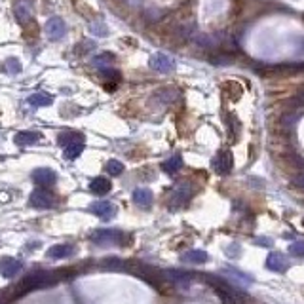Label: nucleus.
Instances as JSON below:
<instances>
[{
  "instance_id": "1",
  "label": "nucleus",
  "mask_w": 304,
  "mask_h": 304,
  "mask_svg": "<svg viewBox=\"0 0 304 304\" xmlns=\"http://www.w3.org/2000/svg\"><path fill=\"white\" fill-rule=\"evenodd\" d=\"M59 281V276L55 272H48V270H34L29 276H25L23 280L19 281L16 285V291H14V296H21L25 293H31L34 289H44L50 287Z\"/></svg>"
},
{
  "instance_id": "2",
  "label": "nucleus",
  "mask_w": 304,
  "mask_h": 304,
  "mask_svg": "<svg viewBox=\"0 0 304 304\" xmlns=\"http://www.w3.org/2000/svg\"><path fill=\"white\" fill-rule=\"evenodd\" d=\"M31 205L34 209H52L55 205V196L48 190V188H36L31 194Z\"/></svg>"
},
{
  "instance_id": "3",
  "label": "nucleus",
  "mask_w": 304,
  "mask_h": 304,
  "mask_svg": "<svg viewBox=\"0 0 304 304\" xmlns=\"http://www.w3.org/2000/svg\"><path fill=\"white\" fill-rule=\"evenodd\" d=\"M122 232L120 230H114V228H103V230H95L94 234H92V242L97 243V245H103V247H107V245H116L120 243L122 240Z\"/></svg>"
},
{
  "instance_id": "4",
  "label": "nucleus",
  "mask_w": 304,
  "mask_h": 304,
  "mask_svg": "<svg viewBox=\"0 0 304 304\" xmlns=\"http://www.w3.org/2000/svg\"><path fill=\"white\" fill-rule=\"evenodd\" d=\"M150 69L156 70V72H162V74H167V72H173L175 67H177V63L173 57H169L167 54H154L150 57Z\"/></svg>"
},
{
  "instance_id": "5",
  "label": "nucleus",
  "mask_w": 304,
  "mask_h": 304,
  "mask_svg": "<svg viewBox=\"0 0 304 304\" xmlns=\"http://www.w3.org/2000/svg\"><path fill=\"white\" fill-rule=\"evenodd\" d=\"M190 198H192V187H190L188 183H183V185H179V187L173 190L171 200H169V205H171L173 209L183 207V205H187Z\"/></svg>"
},
{
  "instance_id": "6",
  "label": "nucleus",
  "mask_w": 304,
  "mask_h": 304,
  "mask_svg": "<svg viewBox=\"0 0 304 304\" xmlns=\"http://www.w3.org/2000/svg\"><path fill=\"white\" fill-rule=\"evenodd\" d=\"M32 181L38 185L40 188H48L57 183V173L50 167H38L32 171Z\"/></svg>"
},
{
  "instance_id": "7",
  "label": "nucleus",
  "mask_w": 304,
  "mask_h": 304,
  "mask_svg": "<svg viewBox=\"0 0 304 304\" xmlns=\"http://www.w3.org/2000/svg\"><path fill=\"white\" fill-rule=\"evenodd\" d=\"M90 211L97 215L101 221H110V219L116 217V205L112 202H94L90 205Z\"/></svg>"
},
{
  "instance_id": "8",
  "label": "nucleus",
  "mask_w": 304,
  "mask_h": 304,
  "mask_svg": "<svg viewBox=\"0 0 304 304\" xmlns=\"http://www.w3.org/2000/svg\"><path fill=\"white\" fill-rule=\"evenodd\" d=\"M46 34L50 40H63L67 34V25L61 17H50L46 23Z\"/></svg>"
},
{
  "instance_id": "9",
  "label": "nucleus",
  "mask_w": 304,
  "mask_h": 304,
  "mask_svg": "<svg viewBox=\"0 0 304 304\" xmlns=\"http://www.w3.org/2000/svg\"><path fill=\"white\" fill-rule=\"evenodd\" d=\"M213 169L219 175H228L232 171V154L228 150H221L217 156L213 158Z\"/></svg>"
},
{
  "instance_id": "10",
  "label": "nucleus",
  "mask_w": 304,
  "mask_h": 304,
  "mask_svg": "<svg viewBox=\"0 0 304 304\" xmlns=\"http://www.w3.org/2000/svg\"><path fill=\"white\" fill-rule=\"evenodd\" d=\"M21 272V263L16 258L4 257L0 258V276L6 280H14L17 274Z\"/></svg>"
},
{
  "instance_id": "11",
  "label": "nucleus",
  "mask_w": 304,
  "mask_h": 304,
  "mask_svg": "<svg viewBox=\"0 0 304 304\" xmlns=\"http://www.w3.org/2000/svg\"><path fill=\"white\" fill-rule=\"evenodd\" d=\"M162 278L175 285H188L192 281V274L185 272V270H165L162 272Z\"/></svg>"
},
{
  "instance_id": "12",
  "label": "nucleus",
  "mask_w": 304,
  "mask_h": 304,
  "mask_svg": "<svg viewBox=\"0 0 304 304\" xmlns=\"http://www.w3.org/2000/svg\"><path fill=\"white\" fill-rule=\"evenodd\" d=\"M17 147H31V145H36L38 141H42V135L38 132H19L14 137Z\"/></svg>"
},
{
  "instance_id": "13",
  "label": "nucleus",
  "mask_w": 304,
  "mask_h": 304,
  "mask_svg": "<svg viewBox=\"0 0 304 304\" xmlns=\"http://www.w3.org/2000/svg\"><path fill=\"white\" fill-rule=\"evenodd\" d=\"M133 202L139 207H150L152 202H154V196L148 188H135L133 190Z\"/></svg>"
},
{
  "instance_id": "14",
  "label": "nucleus",
  "mask_w": 304,
  "mask_h": 304,
  "mask_svg": "<svg viewBox=\"0 0 304 304\" xmlns=\"http://www.w3.org/2000/svg\"><path fill=\"white\" fill-rule=\"evenodd\" d=\"M112 188V183H110L107 177H95L92 183H90V190L94 192L95 196H105L110 192Z\"/></svg>"
},
{
  "instance_id": "15",
  "label": "nucleus",
  "mask_w": 304,
  "mask_h": 304,
  "mask_svg": "<svg viewBox=\"0 0 304 304\" xmlns=\"http://www.w3.org/2000/svg\"><path fill=\"white\" fill-rule=\"evenodd\" d=\"M72 251H74L72 245H69V243H59V245H54V247L48 249V258H55V260L69 258L70 255H72Z\"/></svg>"
},
{
  "instance_id": "16",
  "label": "nucleus",
  "mask_w": 304,
  "mask_h": 304,
  "mask_svg": "<svg viewBox=\"0 0 304 304\" xmlns=\"http://www.w3.org/2000/svg\"><path fill=\"white\" fill-rule=\"evenodd\" d=\"M183 263H188V265H203V263H207V253H203L200 249H192V251H187L183 257H181Z\"/></svg>"
},
{
  "instance_id": "17",
  "label": "nucleus",
  "mask_w": 304,
  "mask_h": 304,
  "mask_svg": "<svg viewBox=\"0 0 304 304\" xmlns=\"http://www.w3.org/2000/svg\"><path fill=\"white\" fill-rule=\"evenodd\" d=\"M52 95L46 94V92H38V94H32L29 95V99H27V103L31 105V107H50L52 105Z\"/></svg>"
},
{
  "instance_id": "18",
  "label": "nucleus",
  "mask_w": 304,
  "mask_h": 304,
  "mask_svg": "<svg viewBox=\"0 0 304 304\" xmlns=\"http://www.w3.org/2000/svg\"><path fill=\"white\" fill-rule=\"evenodd\" d=\"M114 61H116V55L110 54V52H103L101 55L92 59V65L97 67V69H109L110 65H114Z\"/></svg>"
},
{
  "instance_id": "19",
  "label": "nucleus",
  "mask_w": 304,
  "mask_h": 304,
  "mask_svg": "<svg viewBox=\"0 0 304 304\" xmlns=\"http://www.w3.org/2000/svg\"><path fill=\"white\" fill-rule=\"evenodd\" d=\"M266 265H268L270 270H276V272H283L287 268V263H285L283 255H280V253H270L268 258H266Z\"/></svg>"
},
{
  "instance_id": "20",
  "label": "nucleus",
  "mask_w": 304,
  "mask_h": 304,
  "mask_svg": "<svg viewBox=\"0 0 304 304\" xmlns=\"http://www.w3.org/2000/svg\"><path fill=\"white\" fill-rule=\"evenodd\" d=\"M14 12H16V17L19 19V21H21V23H25V21H29V19L32 17L31 4H27V2H23V0H21V2H17V4H16V10H14Z\"/></svg>"
},
{
  "instance_id": "21",
  "label": "nucleus",
  "mask_w": 304,
  "mask_h": 304,
  "mask_svg": "<svg viewBox=\"0 0 304 304\" xmlns=\"http://www.w3.org/2000/svg\"><path fill=\"white\" fill-rule=\"evenodd\" d=\"M181 167H183V158H181L179 154H175V156L167 158L164 164H162V169H164L165 173H169V175L177 173Z\"/></svg>"
},
{
  "instance_id": "22",
  "label": "nucleus",
  "mask_w": 304,
  "mask_h": 304,
  "mask_svg": "<svg viewBox=\"0 0 304 304\" xmlns=\"http://www.w3.org/2000/svg\"><path fill=\"white\" fill-rule=\"evenodd\" d=\"M84 152V141H78V143H72L69 147H65V158L67 160H76Z\"/></svg>"
},
{
  "instance_id": "23",
  "label": "nucleus",
  "mask_w": 304,
  "mask_h": 304,
  "mask_svg": "<svg viewBox=\"0 0 304 304\" xmlns=\"http://www.w3.org/2000/svg\"><path fill=\"white\" fill-rule=\"evenodd\" d=\"M59 145L61 147H69V145H72V143H78V141H84V137H82V133H76V132H65L59 135Z\"/></svg>"
},
{
  "instance_id": "24",
  "label": "nucleus",
  "mask_w": 304,
  "mask_h": 304,
  "mask_svg": "<svg viewBox=\"0 0 304 304\" xmlns=\"http://www.w3.org/2000/svg\"><path fill=\"white\" fill-rule=\"evenodd\" d=\"M105 171L109 173V175H112V177H118V175L124 173V164L118 162V160H109L107 165H105Z\"/></svg>"
},
{
  "instance_id": "25",
  "label": "nucleus",
  "mask_w": 304,
  "mask_h": 304,
  "mask_svg": "<svg viewBox=\"0 0 304 304\" xmlns=\"http://www.w3.org/2000/svg\"><path fill=\"white\" fill-rule=\"evenodd\" d=\"M90 31H92V34H97V36H109V29H107V25L103 23L101 19L90 25Z\"/></svg>"
},
{
  "instance_id": "26",
  "label": "nucleus",
  "mask_w": 304,
  "mask_h": 304,
  "mask_svg": "<svg viewBox=\"0 0 304 304\" xmlns=\"http://www.w3.org/2000/svg\"><path fill=\"white\" fill-rule=\"evenodd\" d=\"M226 124H228L230 135H232V137H238V132H240V122H238V118H236L234 114H228V118H226Z\"/></svg>"
},
{
  "instance_id": "27",
  "label": "nucleus",
  "mask_w": 304,
  "mask_h": 304,
  "mask_svg": "<svg viewBox=\"0 0 304 304\" xmlns=\"http://www.w3.org/2000/svg\"><path fill=\"white\" fill-rule=\"evenodd\" d=\"M101 78H105V80H112V82H118L120 80V72L118 70H114V69H101Z\"/></svg>"
},
{
  "instance_id": "28",
  "label": "nucleus",
  "mask_w": 304,
  "mask_h": 304,
  "mask_svg": "<svg viewBox=\"0 0 304 304\" xmlns=\"http://www.w3.org/2000/svg\"><path fill=\"white\" fill-rule=\"evenodd\" d=\"M289 253L295 257H304V242H295L293 245H289Z\"/></svg>"
},
{
  "instance_id": "29",
  "label": "nucleus",
  "mask_w": 304,
  "mask_h": 304,
  "mask_svg": "<svg viewBox=\"0 0 304 304\" xmlns=\"http://www.w3.org/2000/svg\"><path fill=\"white\" fill-rule=\"evenodd\" d=\"M12 69V72H19L21 70V67H19V61L17 59H10L8 61V70Z\"/></svg>"
},
{
  "instance_id": "30",
  "label": "nucleus",
  "mask_w": 304,
  "mask_h": 304,
  "mask_svg": "<svg viewBox=\"0 0 304 304\" xmlns=\"http://www.w3.org/2000/svg\"><path fill=\"white\" fill-rule=\"evenodd\" d=\"M10 296H14V295H10L8 291H0V304H8V300H12Z\"/></svg>"
},
{
  "instance_id": "31",
  "label": "nucleus",
  "mask_w": 304,
  "mask_h": 304,
  "mask_svg": "<svg viewBox=\"0 0 304 304\" xmlns=\"http://www.w3.org/2000/svg\"><path fill=\"white\" fill-rule=\"evenodd\" d=\"M295 185H296V187L304 188V173H302V175H298V177H296V179H295Z\"/></svg>"
}]
</instances>
